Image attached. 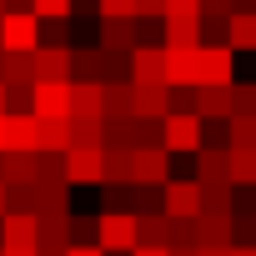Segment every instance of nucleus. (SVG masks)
<instances>
[{
    "label": "nucleus",
    "mask_w": 256,
    "mask_h": 256,
    "mask_svg": "<svg viewBox=\"0 0 256 256\" xmlns=\"http://www.w3.org/2000/svg\"><path fill=\"white\" fill-rule=\"evenodd\" d=\"M96 246L106 256H131L136 251V216L131 211H100L96 216Z\"/></svg>",
    "instance_id": "1"
},
{
    "label": "nucleus",
    "mask_w": 256,
    "mask_h": 256,
    "mask_svg": "<svg viewBox=\"0 0 256 256\" xmlns=\"http://www.w3.org/2000/svg\"><path fill=\"white\" fill-rule=\"evenodd\" d=\"M161 146L171 156H196L201 151V116L196 110H171L161 120Z\"/></svg>",
    "instance_id": "2"
},
{
    "label": "nucleus",
    "mask_w": 256,
    "mask_h": 256,
    "mask_svg": "<svg viewBox=\"0 0 256 256\" xmlns=\"http://www.w3.org/2000/svg\"><path fill=\"white\" fill-rule=\"evenodd\" d=\"M171 151L166 146H131V186H166Z\"/></svg>",
    "instance_id": "3"
},
{
    "label": "nucleus",
    "mask_w": 256,
    "mask_h": 256,
    "mask_svg": "<svg viewBox=\"0 0 256 256\" xmlns=\"http://www.w3.org/2000/svg\"><path fill=\"white\" fill-rule=\"evenodd\" d=\"M161 211H166L171 221H196V216H201V181H196V176H191V181L171 176V181L161 186Z\"/></svg>",
    "instance_id": "4"
},
{
    "label": "nucleus",
    "mask_w": 256,
    "mask_h": 256,
    "mask_svg": "<svg viewBox=\"0 0 256 256\" xmlns=\"http://www.w3.org/2000/svg\"><path fill=\"white\" fill-rule=\"evenodd\" d=\"M0 50H20V56L40 50V20H36V10L0 16Z\"/></svg>",
    "instance_id": "5"
},
{
    "label": "nucleus",
    "mask_w": 256,
    "mask_h": 256,
    "mask_svg": "<svg viewBox=\"0 0 256 256\" xmlns=\"http://www.w3.org/2000/svg\"><path fill=\"white\" fill-rule=\"evenodd\" d=\"M30 116L36 120H66L70 116V80H36Z\"/></svg>",
    "instance_id": "6"
},
{
    "label": "nucleus",
    "mask_w": 256,
    "mask_h": 256,
    "mask_svg": "<svg viewBox=\"0 0 256 256\" xmlns=\"http://www.w3.org/2000/svg\"><path fill=\"white\" fill-rule=\"evenodd\" d=\"M96 46L100 50H136V16H96Z\"/></svg>",
    "instance_id": "7"
},
{
    "label": "nucleus",
    "mask_w": 256,
    "mask_h": 256,
    "mask_svg": "<svg viewBox=\"0 0 256 256\" xmlns=\"http://www.w3.org/2000/svg\"><path fill=\"white\" fill-rule=\"evenodd\" d=\"M0 246L36 251V246H40V221H36L30 211H6V216H0Z\"/></svg>",
    "instance_id": "8"
},
{
    "label": "nucleus",
    "mask_w": 256,
    "mask_h": 256,
    "mask_svg": "<svg viewBox=\"0 0 256 256\" xmlns=\"http://www.w3.org/2000/svg\"><path fill=\"white\" fill-rule=\"evenodd\" d=\"M201 86H236V50L201 46Z\"/></svg>",
    "instance_id": "9"
},
{
    "label": "nucleus",
    "mask_w": 256,
    "mask_h": 256,
    "mask_svg": "<svg viewBox=\"0 0 256 256\" xmlns=\"http://www.w3.org/2000/svg\"><path fill=\"white\" fill-rule=\"evenodd\" d=\"M66 181L70 186H100L106 181V151H66Z\"/></svg>",
    "instance_id": "10"
},
{
    "label": "nucleus",
    "mask_w": 256,
    "mask_h": 256,
    "mask_svg": "<svg viewBox=\"0 0 256 256\" xmlns=\"http://www.w3.org/2000/svg\"><path fill=\"white\" fill-rule=\"evenodd\" d=\"M131 116L136 120H166L171 116V90L166 86H136L131 80Z\"/></svg>",
    "instance_id": "11"
},
{
    "label": "nucleus",
    "mask_w": 256,
    "mask_h": 256,
    "mask_svg": "<svg viewBox=\"0 0 256 256\" xmlns=\"http://www.w3.org/2000/svg\"><path fill=\"white\" fill-rule=\"evenodd\" d=\"M40 151H0V181L6 186H36Z\"/></svg>",
    "instance_id": "12"
},
{
    "label": "nucleus",
    "mask_w": 256,
    "mask_h": 256,
    "mask_svg": "<svg viewBox=\"0 0 256 256\" xmlns=\"http://www.w3.org/2000/svg\"><path fill=\"white\" fill-rule=\"evenodd\" d=\"M131 80L136 86H166V50L161 46H136L131 50Z\"/></svg>",
    "instance_id": "13"
},
{
    "label": "nucleus",
    "mask_w": 256,
    "mask_h": 256,
    "mask_svg": "<svg viewBox=\"0 0 256 256\" xmlns=\"http://www.w3.org/2000/svg\"><path fill=\"white\" fill-rule=\"evenodd\" d=\"M6 151H40V120L30 110L6 116Z\"/></svg>",
    "instance_id": "14"
},
{
    "label": "nucleus",
    "mask_w": 256,
    "mask_h": 256,
    "mask_svg": "<svg viewBox=\"0 0 256 256\" xmlns=\"http://www.w3.org/2000/svg\"><path fill=\"white\" fill-rule=\"evenodd\" d=\"M196 181L211 191V186H231V151H216V146H201L196 151Z\"/></svg>",
    "instance_id": "15"
},
{
    "label": "nucleus",
    "mask_w": 256,
    "mask_h": 256,
    "mask_svg": "<svg viewBox=\"0 0 256 256\" xmlns=\"http://www.w3.org/2000/svg\"><path fill=\"white\" fill-rule=\"evenodd\" d=\"M166 86H201V46L196 50H166Z\"/></svg>",
    "instance_id": "16"
},
{
    "label": "nucleus",
    "mask_w": 256,
    "mask_h": 256,
    "mask_svg": "<svg viewBox=\"0 0 256 256\" xmlns=\"http://www.w3.org/2000/svg\"><path fill=\"white\" fill-rule=\"evenodd\" d=\"M231 86H196V116L201 120H231Z\"/></svg>",
    "instance_id": "17"
},
{
    "label": "nucleus",
    "mask_w": 256,
    "mask_h": 256,
    "mask_svg": "<svg viewBox=\"0 0 256 256\" xmlns=\"http://www.w3.org/2000/svg\"><path fill=\"white\" fill-rule=\"evenodd\" d=\"M136 246H166L171 251V216L166 211H141L136 216Z\"/></svg>",
    "instance_id": "18"
},
{
    "label": "nucleus",
    "mask_w": 256,
    "mask_h": 256,
    "mask_svg": "<svg viewBox=\"0 0 256 256\" xmlns=\"http://www.w3.org/2000/svg\"><path fill=\"white\" fill-rule=\"evenodd\" d=\"M106 151V120L100 116H70V151Z\"/></svg>",
    "instance_id": "19"
},
{
    "label": "nucleus",
    "mask_w": 256,
    "mask_h": 256,
    "mask_svg": "<svg viewBox=\"0 0 256 256\" xmlns=\"http://www.w3.org/2000/svg\"><path fill=\"white\" fill-rule=\"evenodd\" d=\"M0 86H6V90H26V86H36V56L6 50V66H0Z\"/></svg>",
    "instance_id": "20"
},
{
    "label": "nucleus",
    "mask_w": 256,
    "mask_h": 256,
    "mask_svg": "<svg viewBox=\"0 0 256 256\" xmlns=\"http://www.w3.org/2000/svg\"><path fill=\"white\" fill-rule=\"evenodd\" d=\"M201 20H161V50H196Z\"/></svg>",
    "instance_id": "21"
},
{
    "label": "nucleus",
    "mask_w": 256,
    "mask_h": 256,
    "mask_svg": "<svg viewBox=\"0 0 256 256\" xmlns=\"http://www.w3.org/2000/svg\"><path fill=\"white\" fill-rule=\"evenodd\" d=\"M36 80H70V50L40 46L36 50Z\"/></svg>",
    "instance_id": "22"
},
{
    "label": "nucleus",
    "mask_w": 256,
    "mask_h": 256,
    "mask_svg": "<svg viewBox=\"0 0 256 256\" xmlns=\"http://www.w3.org/2000/svg\"><path fill=\"white\" fill-rule=\"evenodd\" d=\"M100 116H106V120L131 116V80H110V86H100Z\"/></svg>",
    "instance_id": "23"
},
{
    "label": "nucleus",
    "mask_w": 256,
    "mask_h": 256,
    "mask_svg": "<svg viewBox=\"0 0 256 256\" xmlns=\"http://www.w3.org/2000/svg\"><path fill=\"white\" fill-rule=\"evenodd\" d=\"M70 116H100V80H70Z\"/></svg>",
    "instance_id": "24"
},
{
    "label": "nucleus",
    "mask_w": 256,
    "mask_h": 256,
    "mask_svg": "<svg viewBox=\"0 0 256 256\" xmlns=\"http://www.w3.org/2000/svg\"><path fill=\"white\" fill-rule=\"evenodd\" d=\"M226 46H231V50H256V10H241V16H231Z\"/></svg>",
    "instance_id": "25"
},
{
    "label": "nucleus",
    "mask_w": 256,
    "mask_h": 256,
    "mask_svg": "<svg viewBox=\"0 0 256 256\" xmlns=\"http://www.w3.org/2000/svg\"><path fill=\"white\" fill-rule=\"evenodd\" d=\"M100 186H131V151L126 146H106V181Z\"/></svg>",
    "instance_id": "26"
},
{
    "label": "nucleus",
    "mask_w": 256,
    "mask_h": 256,
    "mask_svg": "<svg viewBox=\"0 0 256 256\" xmlns=\"http://www.w3.org/2000/svg\"><path fill=\"white\" fill-rule=\"evenodd\" d=\"M40 151H56V156L70 151V116L66 120H40Z\"/></svg>",
    "instance_id": "27"
},
{
    "label": "nucleus",
    "mask_w": 256,
    "mask_h": 256,
    "mask_svg": "<svg viewBox=\"0 0 256 256\" xmlns=\"http://www.w3.org/2000/svg\"><path fill=\"white\" fill-rule=\"evenodd\" d=\"M231 151H256V116H231Z\"/></svg>",
    "instance_id": "28"
},
{
    "label": "nucleus",
    "mask_w": 256,
    "mask_h": 256,
    "mask_svg": "<svg viewBox=\"0 0 256 256\" xmlns=\"http://www.w3.org/2000/svg\"><path fill=\"white\" fill-rule=\"evenodd\" d=\"M231 186H256V151H231Z\"/></svg>",
    "instance_id": "29"
},
{
    "label": "nucleus",
    "mask_w": 256,
    "mask_h": 256,
    "mask_svg": "<svg viewBox=\"0 0 256 256\" xmlns=\"http://www.w3.org/2000/svg\"><path fill=\"white\" fill-rule=\"evenodd\" d=\"M40 46L70 50V20H40Z\"/></svg>",
    "instance_id": "30"
},
{
    "label": "nucleus",
    "mask_w": 256,
    "mask_h": 256,
    "mask_svg": "<svg viewBox=\"0 0 256 256\" xmlns=\"http://www.w3.org/2000/svg\"><path fill=\"white\" fill-rule=\"evenodd\" d=\"M231 116H256V86H246V80H236L231 86Z\"/></svg>",
    "instance_id": "31"
},
{
    "label": "nucleus",
    "mask_w": 256,
    "mask_h": 256,
    "mask_svg": "<svg viewBox=\"0 0 256 256\" xmlns=\"http://www.w3.org/2000/svg\"><path fill=\"white\" fill-rule=\"evenodd\" d=\"M36 20H70V0H30Z\"/></svg>",
    "instance_id": "32"
},
{
    "label": "nucleus",
    "mask_w": 256,
    "mask_h": 256,
    "mask_svg": "<svg viewBox=\"0 0 256 256\" xmlns=\"http://www.w3.org/2000/svg\"><path fill=\"white\" fill-rule=\"evenodd\" d=\"M226 30H231V20L201 16V46H226Z\"/></svg>",
    "instance_id": "33"
},
{
    "label": "nucleus",
    "mask_w": 256,
    "mask_h": 256,
    "mask_svg": "<svg viewBox=\"0 0 256 256\" xmlns=\"http://www.w3.org/2000/svg\"><path fill=\"white\" fill-rule=\"evenodd\" d=\"M70 246H96V221L90 216H70Z\"/></svg>",
    "instance_id": "34"
},
{
    "label": "nucleus",
    "mask_w": 256,
    "mask_h": 256,
    "mask_svg": "<svg viewBox=\"0 0 256 256\" xmlns=\"http://www.w3.org/2000/svg\"><path fill=\"white\" fill-rule=\"evenodd\" d=\"M166 20H201V0H166Z\"/></svg>",
    "instance_id": "35"
},
{
    "label": "nucleus",
    "mask_w": 256,
    "mask_h": 256,
    "mask_svg": "<svg viewBox=\"0 0 256 256\" xmlns=\"http://www.w3.org/2000/svg\"><path fill=\"white\" fill-rule=\"evenodd\" d=\"M201 16H216V20H231V16H236V0H201Z\"/></svg>",
    "instance_id": "36"
},
{
    "label": "nucleus",
    "mask_w": 256,
    "mask_h": 256,
    "mask_svg": "<svg viewBox=\"0 0 256 256\" xmlns=\"http://www.w3.org/2000/svg\"><path fill=\"white\" fill-rule=\"evenodd\" d=\"M136 20H166V0H136Z\"/></svg>",
    "instance_id": "37"
},
{
    "label": "nucleus",
    "mask_w": 256,
    "mask_h": 256,
    "mask_svg": "<svg viewBox=\"0 0 256 256\" xmlns=\"http://www.w3.org/2000/svg\"><path fill=\"white\" fill-rule=\"evenodd\" d=\"M100 16H136V0H100Z\"/></svg>",
    "instance_id": "38"
},
{
    "label": "nucleus",
    "mask_w": 256,
    "mask_h": 256,
    "mask_svg": "<svg viewBox=\"0 0 256 256\" xmlns=\"http://www.w3.org/2000/svg\"><path fill=\"white\" fill-rule=\"evenodd\" d=\"M131 256H171V251H166V246H136Z\"/></svg>",
    "instance_id": "39"
},
{
    "label": "nucleus",
    "mask_w": 256,
    "mask_h": 256,
    "mask_svg": "<svg viewBox=\"0 0 256 256\" xmlns=\"http://www.w3.org/2000/svg\"><path fill=\"white\" fill-rule=\"evenodd\" d=\"M66 256H106V251H100V246H70Z\"/></svg>",
    "instance_id": "40"
},
{
    "label": "nucleus",
    "mask_w": 256,
    "mask_h": 256,
    "mask_svg": "<svg viewBox=\"0 0 256 256\" xmlns=\"http://www.w3.org/2000/svg\"><path fill=\"white\" fill-rule=\"evenodd\" d=\"M20 10H30V0H6V16H20Z\"/></svg>",
    "instance_id": "41"
},
{
    "label": "nucleus",
    "mask_w": 256,
    "mask_h": 256,
    "mask_svg": "<svg viewBox=\"0 0 256 256\" xmlns=\"http://www.w3.org/2000/svg\"><path fill=\"white\" fill-rule=\"evenodd\" d=\"M0 256H36V251H16V246H0Z\"/></svg>",
    "instance_id": "42"
},
{
    "label": "nucleus",
    "mask_w": 256,
    "mask_h": 256,
    "mask_svg": "<svg viewBox=\"0 0 256 256\" xmlns=\"http://www.w3.org/2000/svg\"><path fill=\"white\" fill-rule=\"evenodd\" d=\"M231 256H256V246H231Z\"/></svg>",
    "instance_id": "43"
},
{
    "label": "nucleus",
    "mask_w": 256,
    "mask_h": 256,
    "mask_svg": "<svg viewBox=\"0 0 256 256\" xmlns=\"http://www.w3.org/2000/svg\"><path fill=\"white\" fill-rule=\"evenodd\" d=\"M10 211V201H6V181H0V216H6Z\"/></svg>",
    "instance_id": "44"
},
{
    "label": "nucleus",
    "mask_w": 256,
    "mask_h": 256,
    "mask_svg": "<svg viewBox=\"0 0 256 256\" xmlns=\"http://www.w3.org/2000/svg\"><path fill=\"white\" fill-rule=\"evenodd\" d=\"M171 256H196V251L191 246H171Z\"/></svg>",
    "instance_id": "45"
},
{
    "label": "nucleus",
    "mask_w": 256,
    "mask_h": 256,
    "mask_svg": "<svg viewBox=\"0 0 256 256\" xmlns=\"http://www.w3.org/2000/svg\"><path fill=\"white\" fill-rule=\"evenodd\" d=\"M0 151H6V116H0Z\"/></svg>",
    "instance_id": "46"
},
{
    "label": "nucleus",
    "mask_w": 256,
    "mask_h": 256,
    "mask_svg": "<svg viewBox=\"0 0 256 256\" xmlns=\"http://www.w3.org/2000/svg\"><path fill=\"white\" fill-rule=\"evenodd\" d=\"M0 116H6V86H0Z\"/></svg>",
    "instance_id": "47"
},
{
    "label": "nucleus",
    "mask_w": 256,
    "mask_h": 256,
    "mask_svg": "<svg viewBox=\"0 0 256 256\" xmlns=\"http://www.w3.org/2000/svg\"><path fill=\"white\" fill-rule=\"evenodd\" d=\"M0 16H6V0H0Z\"/></svg>",
    "instance_id": "48"
},
{
    "label": "nucleus",
    "mask_w": 256,
    "mask_h": 256,
    "mask_svg": "<svg viewBox=\"0 0 256 256\" xmlns=\"http://www.w3.org/2000/svg\"><path fill=\"white\" fill-rule=\"evenodd\" d=\"M0 66H6V50H0Z\"/></svg>",
    "instance_id": "49"
}]
</instances>
